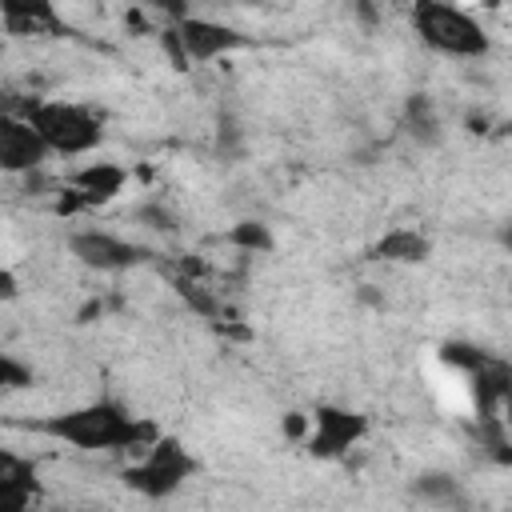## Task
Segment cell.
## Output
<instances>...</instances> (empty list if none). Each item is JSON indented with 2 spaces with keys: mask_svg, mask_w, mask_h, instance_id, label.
Instances as JSON below:
<instances>
[{
  "mask_svg": "<svg viewBox=\"0 0 512 512\" xmlns=\"http://www.w3.org/2000/svg\"><path fill=\"white\" fill-rule=\"evenodd\" d=\"M44 436L64 440L72 448L84 452H148L160 440V428L148 420L128 416V408H120L116 400H96V404H80L72 412L48 416L36 424Z\"/></svg>",
  "mask_w": 512,
  "mask_h": 512,
  "instance_id": "obj_1",
  "label": "cell"
},
{
  "mask_svg": "<svg viewBox=\"0 0 512 512\" xmlns=\"http://www.w3.org/2000/svg\"><path fill=\"white\" fill-rule=\"evenodd\" d=\"M412 28L440 56H456V60L488 56V32L480 28V20L472 12H464L452 0H416L412 4Z\"/></svg>",
  "mask_w": 512,
  "mask_h": 512,
  "instance_id": "obj_2",
  "label": "cell"
},
{
  "mask_svg": "<svg viewBox=\"0 0 512 512\" xmlns=\"http://www.w3.org/2000/svg\"><path fill=\"white\" fill-rule=\"evenodd\" d=\"M16 112L32 120V128L48 140V148L56 156H88L104 140L100 116L72 100H28Z\"/></svg>",
  "mask_w": 512,
  "mask_h": 512,
  "instance_id": "obj_3",
  "label": "cell"
},
{
  "mask_svg": "<svg viewBox=\"0 0 512 512\" xmlns=\"http://www.w3.org/2000/svg\"><path fill=\"white\" fill-rule=\"evenodd\" d=\"M196 472V460L184 452V444L176 436H160L136 464L124 468V484L148 500H164L172 496L188 476Z\"/></svg>",
  "mask_w": 512,
  "mask_h": 512,
  "instance_id": "obj_4",
  "label": "cell"
},
{
  "mask_svg": "<svg viewBox=\"0 0 512 512\" xmlns=\"http://www.w3.org/2000/svg\"><path fill=\"white\" fill-rule=\"evenodd\" d=\"M68 252L92 272H128L152 256L148 248H140V244H132L108 228H76L68 236Z\"/></svg>",
  "mask_w": 512,
  "mask_h": 512,
  "instance_id": "obj_5",
  "label": "cell"
},
{
  "mask_svg": "<svg viewBox=\"0 0 512 512\" xmlns=\"http://www.w3.org/2000/svg\"><path fill=\"white\" fill-rule=\"evenodd\" d=\"M48 156H56V152H52L48 140L32 128V120L20 116L16 108H8V112L0 116V168H4L8 176H24V172L44 168Z\"/></svg>",
  "mask_w": 512,
  "mask_h": 512,
  "instance_id": "obj_6",
  "label": "cell"
},
{
  "mask_svg": "<svg viewBox=\"0 0 512 512\" xmlns=\"http://www.w3.org/2000/svg\"><path fill=\"white\" fill-rule=\"evenodd\" d=\"M368 432V420L352 408H336V404H320L312 412V432H308V452L316 460H336L344 456L352 444H360Z\"/></svg>",
  "mask_w": 512,
  "mask_h": 512,
  "instance_id": "obj_7",
  "label": "cell"
},
{
  "mask_svg": "<svg viewBox=\"0 0 512 512\" xmlns=\"http://www.w3.org/2000/svg\"><path fill=\"white\" fill-rule=\"evenodd\" d=\"M176 28H180V40H184V52H188L192 64H212V60H220L228 52H240L248 44V36L236 32L232 24H220V20L196 16V12L176 20Z\"/></svg>",
  "mask_w": 512,
  "mask_h": 512,
  "instance_id": "obj_8",
  "label": "cell"
},
{
  "mask_svg": "<svg viewBox=\"0 0 512 512\" xmlns=\"http://www.w3.org/2000/svg\"><path fill=\"white\" fill-rule=\"evenodd\" d=\"M476 416H504L512 424V368L496 356H488L476 372H468Z\"/></svg>",
  "mask_w": 512,
  "mask_h": 512,
  "instance_id": "obj_9",
  "label": "cell"
},
{
  "mask_svg": "<svg viewBox=\"0 0 512 512\" xmlns=\"http://www.w3.org/2000/svg\"><path fill=\"white\" fill-rule=\"evenodd\" d=\"M0 16H4V32L8 36H60L68 32L56 0H0Z\"/></svg>",
  "mask_w": 512,
  "mask_h": 512,
  "instance_id": "obj_10",
  "label": "cell"
},
{
  "mask_svg": "<svg viewBox=\"0 0 512 512\" xmlns=\"http://www.w3.org/2000/svg\"><path fill=\"white\" fill-rule=\"evenodd\" d=\"M68 184L80 192L84 208H104V204H112L124 192L128 168L124 164H112V160H88L84 168H76L68 176Z\"/></svg>",
  "mask_w": 512,
  "mask_h": 512,
  "instance_id": "obj_11",
  "label": "cell"
},
{
  "mask_svg": "<svg viewBox=\"0 0 512 512\" xmlns=\"http://www.w3.org/2000/svg\"><path fill=\"white\" fill-rule=\"evenodd\" d=\"M36 492V468L32 460L16 456L12 448H0V508L4 512H24Z\"/></svg>",
  "mask_w": 512,
  "mask_h": 512,
  "instance_id": "obj_12",
  "label": "cell"
},
{
  "mask_svg": "<svg viewBox=\"0 0 512 512\" xmlns=\"http://www.w3.org/2000/svg\"><path fill=\"white\" fill-rule=\"evenodd\" d=\"M400 124H404V136L416 140V148H436L444 140V124H440V112H436V104H432L428 92H412L404 100Z\"/></svg>",
  "mask_w": 512,
  "mask_h": 512,
  "instance_id": "obj_13",
  "label": "cell"
},
{
  "mask_svg": "<svg viewBox=\"0 0 512 512\" xmlns=\"http://www.w3.org/2000/svg\"><path fill=\"white\" fill-rule=\"evenodd\" d=\"M372 256L384 264H424L432 256V240L420 228H388L372 244Z\"/></svg>",
  "mask_w": 512,
  "mask_h": 512,
  "instance_id": "obj_14",
  "label": "cell"
},
{
  "mask_svg": "<svg viewBox=\"0 0 512 512\" xmlns=\"http://www.w3.org/2000/svg\"><path fill=\"white\" fill-rule=\"evenodd\" d=\"M468 440H472V448L484 460H492L500 468L512 464V432H508V420L504 416H476L468 424Z\"/></svg>",
  "mask_w": 512,
  "mask_h": 512,
  "instance_id": "obj_15",
  "label": "cell"
},
{
  "mask_svg": "<svg viewBox=\"0 0 512 512\" xmlns=\"http://www.w3.org/2000/svg\"><path fill=\"white\" fill-rule=\"evenodd\" d=\"M412 496L432 508H468V496L452 472H420L412 480Z\"/></svg>",
  "mask_w": 512,
  "mask_h": 512,
  "instance_id": "obj_16",
  "label": "cell"
},
{
  "mask_svg": "<svg viewBox=\"0 0 512 512\" xmlns=\"http://www.w3.org/2000/svg\"><path fill=\"white\" fill-rule=\"evenodd\" d=\"M228 244L236 252H244V256H268L276 248V236H272V228L264 220H236L228 228Z\"/></svg>",
  "mask_w": 512,
  "mask_h": 512,
  "instance_id": "obj_17",
  "label": "cell"
},
{
  "mask_svg": "<svg viewBox=\"0 0 512 512\" xmlns=\"http://www.w3.org/2000/svg\"><path fill=\"white\" fill-rule=\"evenodd\" d=\"M172 288H176V296L196 312V316H204V320H220L224 316V304H220V296L216 292H208L196 276H188V272H180V276H172Z\"/></svg>",
  "mask_w": 512,
  "mask_h": 512,
  "instance_id": "obj_18",
  "label": "cell"
},
{
  "mask_svg": "<svg viewBox=\"0 0 512 512\" xmlns=\"http://www.w3.org/2000/svg\"><path fill=\"white\" fill-rule=\"evenodd\" d=\"M440 360L448 364V368H456V372H476L484 360H488V352L484 348H476V344H468V340H444L440 344Z\"/></svg>",
  "mask_w": 512,
  "mask_h": 512,
  "instance_id": "obj_19",
  "label": "cell"
},
{
  "mask_svg": "<svg viewBox=\"0 0 512 512\" xmlns=\"http://www.w3.org/2000/svg\"><path fill=\"white\" fill-rule=\"evenodd\" d=\"M132 220L136 224H144V228H152V232H176V216H172V208H164L160 200H148V204H140L136 212H132Z\"/></svg>",
  "mask_w": 512,
  "mask_h": 512,
  "instance_id": "obj_20",
  "label": "cell"
},
{
  "mask_svg": "<svg viewBox=\"0 0 512 512\" xmlns=\"http://www.w3.org/2000/svg\"><path fill=\"white\" fill-rule=\"evenodd\" d=\"M160 48L168 52V60H172V68H176V72L192 68V60H188V52H184V40H180V28H176V20H168V24L160 28Z\"/></svg>",
  "mask_w": 512,
  "mask_h": 512,
  "instance_id": "obj_21",
  "label": "cell"
},
{
  "mask_svg": "<svg viewBox=\"0 0 512 512\" xmlns=\"http://www.w3.org/2000/svg\"><path fill=\"white\" fill-rule=\"evenodd\" d=\"M0 384L8 388V392H16V388H28L32 384V368H24L12 352H4L0 356Z\"/></svg>",
  "mask_w": 512,
  "mask_h": 512,
  "instance_id": "obj_22",
  "label": "cell"
},
{
  "mask_svg": "<svg viewBox=\"0 0 512 512\" xmlns=\"http://www.w3.org/2000/svg\"><path fill=\"white\" fill-rule=\"evenodd\" d=\"M240 144H244V132L232 116H220V128H216V152L220 156H240Z\"/></svg>",
  "mask_w": 512,
  "mask_h": 512,
  "instance_id": "obj_23",
  "label": "cell"
},
{
  "mask_svg": "<svg viewBox=\"0 0 512 512\" xmlns=\"http://www.w3.org/2000/svg\"><path fill=\"white\" fill-rule=\"evenodd\" d=\"M352 16H356V24L360 28H380V20H384V4L380 0H352Z\"/></svg>",
  "mask_w": 512,
  "mask_h": 512,
  "instance_id": "obj_24",
  "label": "cell"
},
{
  "mask_svg": "<svg viewBox=\"0 0 512 512\" xmlns=\"http://www.w3.org/2000/svg\"><path fill=\"white\" fill-rule=\"evenodd\" d=\"M280 432L288 436V440H308V432H312V416H304V412H288L284 420H280Z\"/></svg>",
  "mask_w": 512,
  "mask_h": 512,
  "instance_id": "obj_25",
  "label": "cell"
},
{
  "mask_svg": "<svg viewBox=\"0 0 512 512\" xmlns=\"http://www.w3.org/2000/svg\"><path fill=\"white\" fill-rule=\"evenodd\" d=\"M136 4H144V8H152L160 16H168V20H184L192 12V0H136Z\"/></svg>",
  "mask_w": 512,
  "mask_h": 512,
  "instance_id": "obj_26",
  "label": "cell"
},
{
  "mask_svg": "<svg viewBox=\"0 0 512 512\" xmlns=\"http://www.w3.org/2000/svg\"><path fill=\"white\" fill-rule=\"evenodd\" d=\"M104 304H108V300H100V296H96V300H88V304L76 312V320H80V324H92V320H100V316H104Z\"/></svg>",
  "mask_w": 512,
  "mask_h": 512,
  "instance_id": "obj_27",
  "label": "cell"
},
{
  "mask_svg": "<svg viewBox=\"0 0 512 512\" xmlns=\"http://www.w3.org/2000/svg\"><path fill=\"white\" fill-rule=\"evenodd\" d=\"M488 124H492V120H488L484 112H468V116H464V128H468L472 136H484V132H488Z\"/></svg>",
  "mask_w": 512,
  "mask_h": 512,
  "instance_id": "obj_28",
  "label": "cell"
},
{
  "mask_svg": "<svg viewBox=\"0 0 512 512\" xmlns=\"http://www.w3.org/2000/svg\"><path fill=\"white\" fill-rule=\"evenodd\" d=\"M356 296H360V304H372V308H380V304H384V296L376 292V284H364Z\"/></svg>",
  "mask_w": 512,
  "mask_h": 512,
  "instance_id": "obj_29",
  "label": "cell"
},
{
  "mask_svg": "<svg viewBox=\"0 0 512 512\" xmlns=\"http://www.w3.org/2000/svg\"><path fill=\"white\" fill-rule=\"evenodd\" d=\"M0 284H4V300H12V296H16V276H12V268L0 272Z\"/></svg>",
  "mask_w": 512,
  "mask_h": 512,
  "instance_id": "obj_30",
  "label": "cell"
},
{
  "mask_svg": "<svg viewBox=\"0 0 512 512\" xmlns=\"http://www.w3.org/2000/svg\"><path fill=\"white\" fill-rule=\"evenodd\" d=\"M496 236H500V244H504V252H508V256H512V220H504V224H500V232H496Z\"/></svg>",
  "mask_w": 512,
  "mask_h": 512,
  "instance_id": "obj_31",
  "label": "cell"
}]
</instances>
